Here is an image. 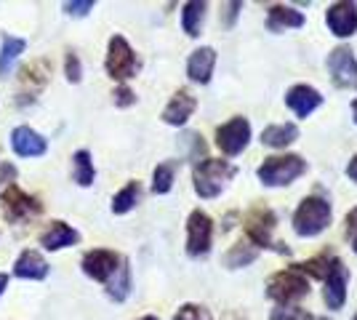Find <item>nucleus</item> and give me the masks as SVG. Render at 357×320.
Here are the masks:
<instances>
[{
    "label": "nucleus",
    "mask_w": 357,
    "mask_h": 320,
    "mask_svg": "<svg viewBox=\"0 0 357 320\" xmlns=\"http://www.w3.org/2000/svg\"><path fill=\"white\" fill-rule=\"evenodd\" d=\"M174 176H176V163H160L152 174V192L155 195H165L174 187Z\"/></svg>",
    "instance_id": "nucleus-28"
},
{
    "label": "nucleus",
    "mask_w": 357,
    "mask_h": 320,
    "mask_svg": "<svg viewBox=\"0 0 357 320\" xmlns=\"http://www.w3.org/2000/svg\"><path fill=\"white\" fill-rule=\"evenodd\" d=\"M331 203L320 195H310L298 203L296 213H294V229L298 238H314L331 224Z\"/></svg>",
    "instance_id": "nucleus-3"
},
{
    "label": "nucleus",
    "mask_w": 357,
    "mask_h": 320,
    "mask_svg": "<svg viewBox=\"0 0 357 320\" xmlns=\"http://www.w3.org/2000/svg\"><path fill=\"white\" fill-rule=\"evenodd\" d=\"M93 8V0H67L61 6V11L67 16H89Z\"/></svg>",
    "instance_id": "nucleus-33"
},
{
    "label": "nucleus",
    "mask_w": 357,
    "mask_h": 320,
    "mask_svg": "<svg viewBox=\"0 0 357 320\" xmlns=\"http://www.w3.org/2000/svg\"><path fill=\"white\" fill-rule=\"evenodd\" d=\"M16 179V166L14 163H0V187L11 184Z\"/></svg>",
    "instance_id": "nucleus-36"
},
{
    "label": "nucleus",
    "mask_w": 357,
    "mask_h": 320,
    "mask_svg": "<svg viewBox=\"0 0 357 320\" xmlns=\"http://www.w3.org/2000/svg\"><path fill=\"white\" fill-rule=\"evenodd\" d=\"M310 294V277L304 273H298L296 264L294 267H285L280 273H275L267 280V296L275 299L280 307H288L304 299Z\"/></svg>",
    "instance_id": "nucleus-5"
},
{
    "label": "nucleus",
    "mask_w": 357,
    "mask_h": 320,
    "mask_svg": "<svg viewBox=\"0 0 357 320\" xmlns=\"http://www.w3.org/2000/svg\"><path fill=\"white\" fill-rule=\"evenodd\" d=\"M267 27L272 32L298 30V27H304V14L291 6H272L267 14Z\"/></svg>",
    "instance_id": "nucleus-20"
},
{
    "label": "nucleus",
    "mask_w": 357,
    "mask_h": 320,
    "mask_svg": "<svg viewBox=\"0 0 357 320\" xmlns=\"http://www.w3.org/2000/svg\"><path fill=\"white\" fill-rule=\"evenodd\" d=\"M139 320H160V318H155V315H144V318H139Z\"/></svg>",
    "instance_id": "nucleus-41"
},
{
    "label": "nucleus",
    "mask_w": 357,
    "mask_h": 320,
    "mask_svg": "<svg viewBox=\"0 0 357 320\" xmlns=\"http://www.w3.org/2000/svg\"><path fill=\"white\" fill-rule=\"evenodd\" d=\"M64 75H67L70 83H80V77H83V67H80V59H77L75 51L64 54Z\"/></svg>",
    "instance_id": "nucleus-31"
},
{
    "label": "nucleus",
    "mask_w": 357,
    "mask_h": 320,
    "mask_svg": "<svg viewBox=\"0 0 357 320\" xmlns=\"http://www.w3.org/2000/svg\"><path fill=\"white\" fill-rule=\"evenodd\" d=\"M352 118H355V123H357V99L352 102Z\"/></svg>",
    "instance_id": "nucleus-40"
},
{
    "label": "nucleus",
    "mask_w": 357,
    "mask_h": 320,
    "mask_svg": "<svg viewBox=\"0 0 357 320\" xmlns=\"http://www.w3.org/2000/svg\"><path fill=\"white\" fill-rule=\"evenodd\" d=\"M120 261H123V257H118L115 251L93 248V251H89L83 257V273L89 275V277H93V280H99V283H107L120 267Z\"/></svg>",
    "instance_id": "nucleus-12"
},
{
    "label": "nucleus",
    "mask_w": 357,
    "mask_h": 320,
    "mask_svg": "<svg viewBox=\"0 0 357 320\" xmlns=\"http://www.w3.org/2000/svg\"><path fill=\"white\" fill-rule=\"evenodd\" d=\"M213 67H216V51L211 46H203L190 54V59H187V75L195 83L206 86L211 80V75H213Z\"/></svg>",
    "instance_id": "nucleus-17"
},
{
    "label": "nucleus",
    "mask_w": 357,
    "mask_h": 320,
    "mask_svg": "<svg viewBox=\"0 0 357 320\" xmlns=\"http://www.w3.org/2000/svg\"><path fill=\"white\" fill-rule=\"evenodd\" d=\"M75 243H80V232L70 227L67 222H54L51 229L40 238V245L45 251H59V248H70Z\"/></svg>",
    "instance_id": "nucleus-19"
},
{
    "label": "nucleus",
    "mask_w": 357,
    "mask_h": 320,
    "mask_svg": "<svg viewBox=\"0 0 357 320\" xmlns=\"http://www.w3.org/2000/svg\"><path fill=\"white\" fill-rule=\"evenodd\" d=\"M310 320H328V318H310Z\"/></svg>",
    "instance_id": "nucleus-43"
},
{
    "label": "nucleus",
    "mask_w": 357,
    "mask_h": 320,
    "mask_svg": "<svg viewBox=\"0 0 357 320\" xmlns=\"http://www.w3.org/2000/svg\"><path fill=\"white\" fill-rule=\"evenodd\" d=\"M328 30L333 32L336 38H352L357 32V6L349 0L333 3L326 11Z\"/></svg>",
    "instance_id": "nucleus-13"
},
{
    "label": "nucleus",
    "mask_w": 357,
    "mask_h": 320,
    "mask_svg": "<svg viewBox=\"0 0 357 320\" xmlns=\"http://www.w3.org/2000/svg\"><path fill=\"white\" fill-rule=\"evenodd\" d=\"M238 174V168L232 166L229 160H219V158H206L200 163H195L192 171V182H195V192L200 198H216L222 195V190L227 187V182Z\"/></svg>",
    "instance_id": "nucleus-1"
},
{
    "label": "nucleus",
    "mask_w": 357,
    "mask_h": 320,
    "mask_svg": "<svg viewBox=\"0 0 357 320\" xmlns=\"http://www.w3.org/2000/svg\"><path fill=\"white\" fill-rule=\"evenodd\" d=\"M27 40L24 38H14V35H3V46H0V77H6L14 70L16 59L24 54Z\"/></svg>",
    "instance_id": "nucleus-24"
},
{
    "label": "nucleus",
    "mask_w": 357,
    "mask_h": 320,
    "mask_svg": "<svg viewBox=\"0 0 357 320\" xmlns=\"http://www.w3.org/2000/svg\"><path fill=\"white\" fill-rule=\"evenodd\" d=\"M142 198V184L139 182H128L118 195L112 198V213H128L131 208H136V203Z\"/></svg>",
    "instance_id": "nucleus-26"
},
{
    "label": "nucleus",
    "mask_w": 357,
    "mask_h": 320,
    "mask_svg": "<svg viewBox=\"0 0 357 320\" xmlns=\"http://www.w3.org/2000/svg\"><path fill=\"white\" fill-rule=\"evenodd\" d=\"M269 320H310V315H307V310H301V307L288 305V307H275Z\"/></svg>",
    "instance_id": "nucleus-32"
},
{
    "label": "nucleus",
    "mask_w": 357,
    "mask_h": 320,
    "mask_svg": "<svg viewBox=\"0 0 357 320\" xmlns=\"http://www.w3.org/2000/svg\"><path fill=\"white\" fill-rule=\"evenodd\" d=\"M107 75L112 80H128L139 73V56L134 54L131 43L123 35H112L107 46Z\"/></svg>",
    "instance_id": "nucleus-6"
},
{
    "label": "nucleus",
    "mask_w": 357,
    "mask_h": 320,
    "mask_svg": "<svg viewBox=\"0 0 357 320\" xmlns=\"http://www.w3.org/2000/svg\"><path fill=\"white\" fill-rule=\"evenodd\" d=\"M112 96H115V105H118V107H131V105H136V93L131 91L128 86H118Z\"/></svg>",
    "instance_id": "nucleus-35"
},
{
    "label": "nucleus",
    "mask_w": 357,
    "mask_h": 320,
    "mask_svg": "<svg viewBox=\"0 0 357 320\" xmlns=\"http://www.w3.org/2000/svg\"><path fill=\"white\" fill-rule=\"evenodd\" d=\"M195 109H197V99H195L187 89H178V91L171 96V102L165 105L163 121L168 123V125H184V123L192 118Z\"/></svg>",
    "instance_id": "nucleus-16"
},
{
    "label": "nucleus",
    "mask_w": 357,
    "mask_h": 320,
    "mask_svg": "<svg viewBox=\"0 0 357 320\" xmlns=\"http://www.w3.org/2000/svg\"><path fill=\"white\" fill-rule=\"evenodd\" d=\"M0 206H3V213L8 222H19V219H27V216L43 211V203L27 195L24 190H19L16 184H8V190L0 195Z\"/></svg>",
    "instance_id": "nucleus-10"
},
{
    "label": "nucleus",
    "mask_w": 357,
    "mask_h": 320,
    "mask_svg": "<svg viewBox=\"0 0 357 320\" xmlns=\"http://www.w3.org/2000/svg\"><path fill=\"white\" fill-rule=\"evenodd\" d=\"M6 286H8V275L0 273V296H3V291H6Z\"/></svg>",
    "instance_id": "nucleus-39"
},
{
    "label": "nucleus",
    "mask_w": 357,
    "mask_h": 320,
    "mask_svg": "<svg viewBox=\"0 0 357 320\" xmlns=\"http://www.w3.org/2000/svg\"><path fill=\"white\" fill-rule=\"evenodd\" d=\"M336 259V257H331V254H320V257H314V259H307L304 264H296L298 273L304 275H312V277H320V280H326L328 270H331V261Z\"/></svg>",
    "instance_id": "nucleus-29"
},
{
    "label": "nucleus",
    "mask_w": 357,
    "mask_h": 320,
    "mask_svg": "<svg viewBox=\"0 0 357 320\" xmlns=\"http://www.w3.org/2000/svg\"><path fill=\"white\" fill-rule=\"evenodd\" d=\"M206 11H208V3L203 0H190L184 3V11H181V27L190 38H197L203 30V22H206Z\"/></svg>",
    "instance_id": "nucleus-22"
},
{
    "label": "nucleus",
    "mask_w": 357,
    "mask_h": 320,
    "mask_svg": "<svg viewBox=\"0 0 357 320\" xmlns=\"http://www.w3.org/2000/svg\"><path fill=\"white\" fill-rule=\"evenodd\" d=\"M11 150L19 158H38V155H45L48 142L38 131H32L30 125H16L11 134Z\"/></svg>",
    "instance_id": "nucleus-15"
},
{
    "label": "nucleus",
    "mask_w": 357,
    "mask_h": 320,
    "mask_svg": "<svg viewBox=\"0 0 357 320\" xmlns=\"http://www.w3.org/2000/svg\"><path fill=\"white\" fill-rule=\"evenodd\" d=\"M73 179L80 187H91L93 184V176H96V171H93V160H91V153L89 150H77L73 158Z\"/></svg>",
    "instance_id": "nucleus-25"
},
{
    "label": "nucleus",
    "mask_w": 357,
    "mask_h": 320,
    "mask_svg": "<svg viewBox=\"0 0 357 320\" xmlns=\"http://www.w3.org/2000/svg\"><path fill=\"white\" fill-rule=\"evenodd\" d=\"M285 105L296 112L298 118H310L317 107L323 105V96L317 89L307 86V83H298V86H291L288 93H285Z\"/></svg>",
    "instance_id": "nucleus-14"
},
{
    "label": "nucleus",
    "mask_w": 357,
    "mask_h": 320,
    "mask_svg": "<svg viewBox=\"0 0 357 320\" xmlns=\"http://www.w3.org/2000/svg\"><path fill=\"white\" fill-rule=\"evenodd\" d=\"M248 142H251V123L243 115H238V118H232V121H227L224 125L216 128V147L224 155H229V158L243 153L248 147Z\"/></svg>",
    "instance_id": "nucleus-8"
},
{
    "label": "nucleus",
    "mask_w": 357,
    "mask_h": 320,
    "mask_svg": "<svg viewBox=\"0 0 357 320\" xmlns=\"http://www.w3.org/2000/svg\"><path fill=\"white\" fill-rule=\"evenodd\" d=\"M296 139H298V128L294 123H275V125H267L261 131V144L275 147V150H283L288 144H294Z\"/></svg>",
    "instance_id": "nucleus-21"
},
{
    "label": "nucleus",
    "mask_w": 357,
    "mask_h": 320,
    "mask_svg": "<svg viewBox=\"0 0 357 320\" xmlns=\"http://www.w3.org/2000/svg\"><path fill=\"white\" fill-rule=\"evenodd\" d=\"M224 8H227V19H224V24H227V27H232V24H235V16H238V11L243 8V3H227Z\"/></svg>",
    "instance_id": "nucleus-37"
},
{
    "label": "nucleus",
    "mask_w": 357,
    "mask_h": 320,
    "mask_svg": "<svg viewBox=\"0 0 357 320\" xmlns=\"http://www.w3.org/2000/svg\"><path fill=\"white\" fill-rule=\"evenodd\" d=\"M304 171H307V160L301 155H275L256 168V176L264 187H285L296 182Z\"/></svg>",
    "instance_id": "nucleus-4"
},
{
    "label": "nucleus",
    "mask_w": 357,
    "mask_h": 320,
    "mask_svg": "<svg viewBox=\"0 0 357 320\" xmlns=\"http://www.w3.org/2000/svg\"><path fill=\"white\" fill-rule=\"evenodd\" d=\"M275 224H278V216L267 206H256V208H251V211L243 216V229H245L248 243L253 248H272V251H280V254H291L288 245L272 241Z\"/></svg>",
    "instance_id": "nucleus-2"
},
{
    "label": "nucleus",
    "mask_w": 357,
    "mask_h": 320,
    "mask_svg": "<svg viewBox=\"0 0 357 320\" xmlns=\"http://www.w3.org/2000/svg\"><path fill=\"white\" fill-rule=\"evenodd\" d=\"M174 320H213L211 312L203 305H181Z\"/></svg>",
    "instance_id": "nucleus-30"
},
{
    "label": "nucleus",
    "mask_w": 357,
    "mask_h": 320,
    "mask_svg": "<svg viewBox=\"0 0 357 320\" xmlns=\"http://www.w3.org/2000/svg\"><path fill=\"white\" fill-rule=\"evenodd\" d=\"M105 286H107V296L112 302H126L128 299V294H131V267H128V261L126 259L120 261V267L115 270V275L107 280Z\"/></svg>",
    "instance_id": "nucleus-23"
},
{
    "label": "nucleus",
    "mask_w": 357,
    "mask_h": 320,
    "mask_svg": "<svg viewBox=\"0 0 357 320\" xmlns=\"http://www.w3.org/2000/svg\"><path fill=\"white\" fill-rule=\"evenodd\" d=\"M347 283H349V273L344 267V261L336 257L331 261V270L326 275V289H323V299H326L328 310H342L347 302Z\"/></svg>",
    "instance_id": "nucleus-11"
},
{
    "label": "nucleus",
    "mask_w": 357,
    "mask_h": 320,
    "mask_svg": "<svg viewBox=\"0 0 357 320\" xmlns=\"http://www.w3.org/2000/svg\"><path fill=\"white\" fill-rule=\"evenodd\" d=\"M227 320H243V318H238V315H229Z\"/></svg>",
    "instance_id": "nucleus-42"
},
{
    "label": "nucleus",
    "mask_w": 357,
    "mask_h": 320,
    "mask_svg": "<svg viewBox=\"0 0 357 320\" xmlns=\"http://www.w3.org/2000/svg\"><path fill=\"white\" fill-rule=\"evenodd\" d=\"M328 70L339 89H357V59L349 46H336L328 54Z\"/></svg>",
    "instance_id": "nucleus-9"
},
{
    "label": "nucleus",
    "mask_w": 357,
    "mask_h": 320,
    "mask_svg": "<svg viewBox=\"0 0 357 320\" xmlns=\"http://www.w3.org/2000/svg\"><path fill=\"white\" fill-rule=\"evenodd\" d=\"M48 261L38 251H22L14 261V275L22 280H43L48 277Z\"/></svg>",
    "instance_id": "nucleus-18"
},
{
    "label": "nucleus",
    "mask_w": 357,
    "mask_h": 320,
    "mask_svg": "<svg viewBox=\"0 0 357 320\" xmlns=\"http://www.w3.org/2000/svg\"><path fill=\"white\" fill-rule=\"evenodd\" d=\"M352 320H357V315H355V318H352Z\"/></svg>",
    "instance_id": "nucleus-44"
},
{
    "label": "nucleus",
    "mask_w": 357,
    "mask_h": 320,
    "mask_svg": "<svg viewBox=\"0 0 357 320\" xmlns=\"http://www.w3.org/2000/svg\"><path fill=\"white\" fill-rule=\"evenodd\" d=\"M347 176H349V179L357 184V155L352 158V160H349V166H347Z\"/></svg>",
    "instance_id": "nucleus-38"
},
{
    "label": "nucleus",
    "mask_w": 357,
    "mask_h": 320,
    "mask_svg": "<svg viewBox=\"0 0 357 320\" xmlns=\"http://www.w3.org/2000/svg\"><path fill=\"white\" fill-rule=\"evenodd\" d=\"M256 257H259V248H253L251 243H238V245H232V248H229V254L224 257V261H227V267H229V270H238V267L251 264Z\"/></svg>",
    "instance_id": "nucleus-27"
},
{
    "label": "nucleus",
    "mask_w": 357,
    "mask_h": 320,
    "mask_svg": "<svg viewBox=\"0 0 357 320\" xmlns=\"http://www.w3.org/2000/svg\"><path fill=\"white\" fill-rule=\"evenodd\" d=\"M211 243H213V219L197 208L187 219V254L192 259H200L211 251Z\"/></svg>",
    "instance_id": "nucleus-7"
},
{
    "label": "nucleus",
    "mask_w": 357,
    "mask_h": 320,
    "mask_svg": "<svg viewBox=\"0 0 357 320\" xmlns=\"http://www.w3.org/2000/svg\"><path fill=\"white\" fill-rule=\"evenodd\" d=\"M344 224H347V238H349V245H352V251L357 254V206L347 213Z\"/></svg>",
    "instance_id": "nucleus-34"
}]
</instances>
